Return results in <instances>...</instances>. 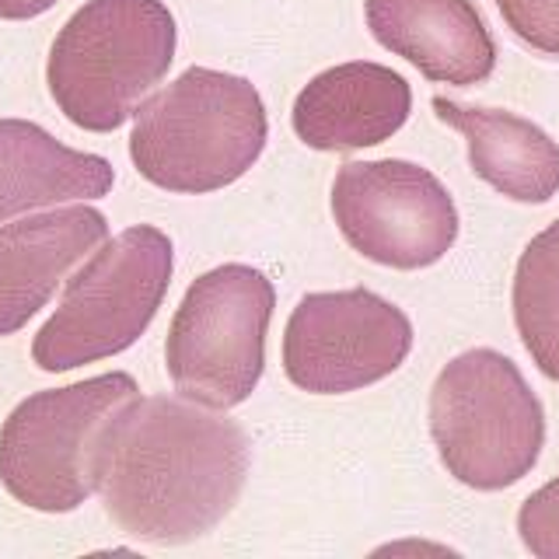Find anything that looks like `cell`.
<instances>
[{
	"label": "cell",
	"mask_w": 559,
	"mask_h": 559,
	"mask_svg": "<svg viewBox=\"0 0 559 559\" xmlns=\"http://www.w3.org/2000/svg\"><path fill=\"white\" fill-rule=\"evenodd\" d=\"M249 465V437L235 419L192 399L133 395L98 433L95 489L119 532L182 546L231 514Z\"/></svg>",
	"instance_id": "1"
},
{
	"label": "cell",
	"mask_w": 559,
	"mask_h": 559,
	"mask_svg": "<svg viewBox=\"0 0 559 559\" xmlns=\"http://www.w3.org/2000/svg\"><path fill=\"white\" fill-rule=\"evenodd\" d=\"M270 136L252 81L189 67L165 92L136 105L130 157L157 189L203 197L249 171Z\"/></svg>",
	"instance_id": "2"
},
{
	"label": "cell",
	"mask_w": 559,
	"mask_h": 559,
	"mask_svg": "<svg viewBox=\"0 0 559 559\" xmlns=\"http://www.w3.org/2000/svg\"><path fill=\"white\" fill-rule=\"evenodd\" d=\"M179 46L162 0H87L52 39L46 84L57 109L87 133H112L168 74Z\"/></svg>",
	"instance_id": "3"
},
{
	"label": "cell",
	"mask_w": 559,
	"mask_h": 559,
	"mask_svg": "<svg viewBox=\"0 0 559 559\" xmlns=\"http://www.w3.org/2000/svg\"><path fill=\"white\" fill-rule=\"evenodd\" d=\"M430 433L454 479L472 489H507L535 468L546 444V413L511 357L468 349L437 374Z\"/></svg>",
	"instance_id": "4"
},
{
	"label": "cell",
	"mask_w": 559,
	"mask_h": 559,
	"mask_svg": "<svg viewBox=\"0 0 559 559\" xmlns=\"http://www.w3.org/2000/svg\"><path fill=\"white\" fill-rule=\"evenodd\" d=\"M171 266V241L151 224L105 238L70 276L60 308L35 332L32 360L49 374H63L130 349L162 308Z\"/></svg>",
	"instance_id": "5"
},
{
	"label": "cell",
	"mask_w": 559,
	"mask_h": 559,
	"mask_svg": "<svg viewBox=\"0 0 559 559\" xmlns=\"http://www.w3.org/2000/svg\"><path fill=\"white\" fill-rule=\"evenodd\" d=\"M273 308L270 276L245 262H227L192 280L165 343L175 392L210 409L241 406L266 367Z\"/></svg>",
	"instance_id": "6"
},
{
	"label": "cell",
	"mask_w": 559,
	"mask_h": 559,
	"mask_svg": "<svg viewBox=\"0 0 559 559\" xmlns=\"http://www.w3.org/2000/svg\"><path fill=\"white\" fill-rule=\"evenodd\" d=\"M127 371H109L17 402L0 427V483L43 514H70L95 493V444L109 416L136 395Z\"/></svg>",
	"instance_id": "7"
},
{
	"label": "cell",
	"mask_w": 559,
	"mask_h": 559,
	"mask_svg": "<svg viewBox=\"0 0 559 559\" xmlns=\"http://www.w3.org/2000/svg\"><path fill=\"white\" fill-rule=\"evenodd\" d=\"M332 217L349 249L392 270H424L451 252L459 210L437 175L413 162H349L332 182Z\"/></svg>",
	"instance_id": "8"
},
{
	"label": "cell",
	"mask_w": 559,
	"mask_h": 559,
	"mask_svg": "<svg viewBox=\"0 0 559 559\" xmlns=\"http://www.w3.org/2000/svg\"><path fill=\"white\" fill-rule=\"evenodd\" d=\"M413 349L406 311L354 287L305 294L284 332V371L301 392L343 395L395 374Z\"/></svg>",
	"instance_id": "9"
},
{
	"label": "cell",
	"mask_w": 559,
	"mask_h": 559,
	"mask_svg": "<svg viewBox=\"0 0 559 559\" xmlns=\"http://www.w3.org/2000/svg\"><path fill=\"white\" fill-rule=\"evenodd\" d=\"M413 112V87L392 67L340 63L314 74L294 102V133L311 151H360L395 136Z\"/></svg>",
	"instance_id": "10"
},
{
	"label": "cell",
	"mask_w": 559,
	"mask_h": 559,
	"mask_svg": "<svg viewBox=\"0 0 559 559\" xmlns=\"http://www.w3.org/2000/svg\"><path fill=\"white\" fill-rule=\"evenodd\" d=\"M105 238L109 221L95 206H63L0 224V336L25 329L63 276Z\"/></svg>",
	"instance_id": "11"
},
{
	"label": "cell",
	"mask_w": 559,
	"mask_h": 559,
	"mask_svg": "<svg viewBox=\"0 0 559 559\" xmlns=\"http://www.w3.org/2000/svg\"><path fill=\"white\" fill-rule=\"evenodd\" d=\"M374 39L437 84H479L497 67V43L472 0H364Z\"/></svg>",
	"instance_id": "12"
},
{
	"label": "cell",
	"mask_w": 559,
	"mask_h": 559,
	"mask_svg": "<svg viewBox=\"0 0 559 559\" xmlns=\"http://www.w3.org/2000/svg\"><path fill=\"white\" fill-rule=\"evenodd\" d=\"M433 112L465 136L472 171L500 197L514 203H549L559 192V144L532 119L448 98H433Z\"/></svg>",
	"instance_id": "13"
},
{
	"label": "cell",
	"mask_w": 559,
	"mask_h": 559,
	"mask_svg": "<svg viewBox=\"0 0 559 559\" xmlns=\"http://www.w3.org/2000/svg\"><path fill=\"white\" fill-rule=\"evenodd\" d=\"M112 165L98 154L63 147L28 119H0V221L70 200L109 197Z\"/></svg>",
	"instance_id": "14"
},
{
	"label": "cell",
	"mask_w": 559,
	"mask_h": 559,
	"mask_svg": "<svg viewBox=\"0 0 559 559\" xmlns=\"http://www.w3.org/2000/svg\"><path fill=\"white\" fill-rule=\"evenodd\" d=\"M514 322L538 371L559 381V221L538 231L518 259Z\"/></svg>",
	"instance_id": "15"
},
{
	"label": "cell",
	"mask_w": 559,
	"mask_h": 559,
	"mask_svg": "<svg viewBox=\"0 0 559 559\" xmlns=\"http://www.w3.org/2000/svg\"><path fill=\"white\" fill-rule=\"evenodd\" d=\"M518 532L524 549L542 559H559V479L546 483L542 489L521 503Z\"/></svg>",
	"instance_id": "16"
},
{
	"label": "cell",
	"mask_w": 559,
	"mask_h": 559,
	"mask_svg": "<svg viewBox=\"0 0 559 559\" xmlns=\"http://www.w3.org/2000/svg\"><path fill=\"white\" fill-rule=\"evenodd\" d=\"M497 8L521 43L559 57V0H497Z\"/></svg>",
	"instance_id": "17"
},
{
	"label": "cell",
	"mask_w": 559,
	"mask_h": 559,
	"mask_svg": "<svg viewBox=\"0 0 559 559\" xmlns=\"http://www.w3.org/2000/svg\"><path fill=\"white\" fill-rule=\"evenodd\" d=\"M49 8H57V0H0V17L4 22H28V17H39Z\"/></svg>",
	"instance_id": "18"
}]
</instances>
